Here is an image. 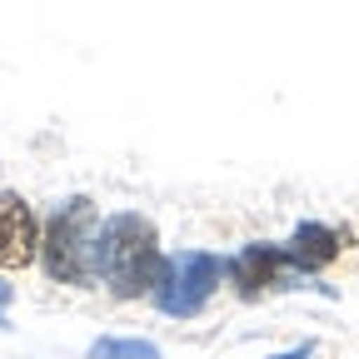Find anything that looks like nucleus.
<instances>
[{"mask_svg":"<svg viewBox=\"0 0 359 359\" xmlns=\"http://www.w3.org/2000/svg\"><path fill=\"white\" fill-rule=\"evenodd\" d=\"M95 280H105V290L115 299H140L155 290L160 280V235L145 215L120 210L100 224L95 235Z\"/></svg>","mask_w":359,"mask_h":359,"instance_id":"1","label":"nucleus"},{"mask_svg":"<svg viewBox=\"0 0 359 359\" xmlns=\"http://www.w3.org/2000/svg\"><path fill=\"white\" fill-rule=\"evenodd\" d=\"M95 235H100V215L85 195L65 200L50 224L40 230V264L55 285H90L95 280Z\"/></svg>","mask_w":359,"mask_h":359,"instance_id":"2","label":"nucleus"},{"mask_svg":"<svg viewBox=\"0 0 359 359\" xmlns=\"http://www.w3.org/2000/svg\"><path fill=\"white\" fill-rule=\"evenodd\" d=\"M219 275H224V259H215V255H205V250H180V255H170V259L160 264L155 290H150V294H155V309L175 314V320H190V314H200V309L210 304Z\"/></svg>","mask_w":359,"mask_h":359,"instance_id":"3","label":"nucleus"},{"mask_svg":"<svg viewBox=\"0 0 359 359\" xmlns=\"http://www.w3.org/2000/svg\"><path fill=\"white\" fill-rule=\"evenodd\" d=\"M224 275L235 280V290L245 299H255L264 290H294L304 280V269H294L285 245H245L230 264H224Z\"/></svg>","mask_w":359,"mask_h":359,"instance_id":"4","label":"nucleus"},{"mask_svg":"<svg viewBox=\"0 0 359 359\" xmlns=\"http://www.w3.org/2000/svg\"><path fill=\"white\" fill-rule=\"evenodd\" d=\"M30 259H40V219L15 190H0V269H25Z\"/></svg>","mask_w":359,"mask_h":359,"instance_id":"5","label":"nucleus"},{"mask_svg":"<svg viewBox=\"0 0 359 359\" xmlns=\"http://www.w3.org/2000/svg\"><path fill=\"white\" fill-rule=\"evenodd\" d=\"M290 259H294V269H304V275H314V269H325V264H334L339 259V250H344V235L339 230H330V224H320V219H304L299 230L290 235Z\"/></svg>","mask_w":359,"mask_h":359,"instance_id":"6","label":"nucleus"},{"mask_svg":"<svg viewBox=\"0 0 359 359\" xmlns=\"http://www.w3.org/2000/svg\"><path fill=\"white\" fill-rule=\"evenodd\" d=\"M90 359H160V349L150 339H95Z\"/></svg>","mask_w":359,"mask_h":359,"instance_id":"7","label":"nucleus"},{"mask_svg":"<svg viewBox=\"0 0 359 359\" xmlns=\"http://www.w3.org/2000/svg\"><path fill=\"white\" fill-rule=\"evenodd\" d=\"M314 354V344H299V349H290V354H269V359H309Z\"/></svg>","mask_w":359,"mask_h":359,"instance_id":"8","label":"nucleus"},{"mask_svg":"<svg viewBox=\"0 0 359 359\" xmlns=\"http://www.w3.org/2000/svg\"><path fill=\"white\" fill-rule=\"evenodd\" d=\"M6 304H11V285L0 280V325H6Z\"/></svg>","mask_w":359,"mask_h":359,"instance_id":"9","label":"nucleus"}]
</instances>
